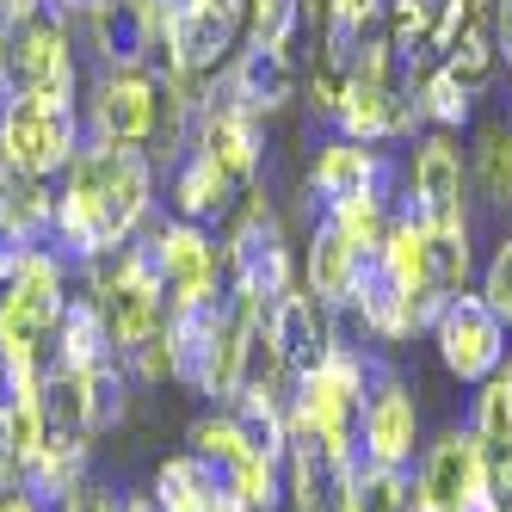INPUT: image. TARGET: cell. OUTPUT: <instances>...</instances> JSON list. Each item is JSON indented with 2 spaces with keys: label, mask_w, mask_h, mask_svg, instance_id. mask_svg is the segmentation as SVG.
<instances>
[{
  "label": "cell",
  "mask_w": 512,
  "mask_h": 512,
  "mask_svg": "<svg viewBox=\"0 0 512 512\" xmlns=\"http://www.w3.org/2000/svg\"><path fill=\"white\" fill-rule=\"evenodd\" d=\"M371 192H389V161L371 149V142L340 136V142H327V149L315 155L309 198H321V210L327 204H346V198H371Z\"/></svg>",
  "instance_id": "obj_13"
},
{
  "label": "cell",
  "mask_w": 512,
  "mask_h": 512,
  "mask_svg": "<svg viewBox=\"0 0 512 512\" xmlns=\"http://www.w3.org/2000/svg\"><path fill=\"white\" fill-rule=\"evenodd\" d=\"M229 105H241L247 118H272L297 99V56L290 50H253L241 44L229 62H223V81H216Z\"/></svg>",
  "instance_id": "obj_11"
},
{
  "label": "cell",
  "mask_w": 512,
  "mask_h": 512,
  "mask_svg": "<svg viewBox=\"0 0 512 512\" xmlns=\"http://www.w3.org/2000/svg\"><path fill=\"white\" fill-rule=\"evenodd\" d=\"M13 7H19V0H0V19H7V13H13Z\"/></svg>",
  "instance_id": "obj_23"
},
{
  "label": "cell",
  "mask_w": 512,
  "mask_h": 512,
  "mask_svg": "<svg viewBox=\"0 0 512 512\" xmlns=\"http://www.w3.org/2000/svg\"><path fill=\"white\" fill-rule=\"evenodd\" d=\"M223 272H229L235 297L260 303V309L290 290V247H284V223H278V210L266 204V192H247V210L229 223Z\"/></svg>",
  "instance_id": "obj_4"
},
{
  "label": "cell",
  "mask_w": 512,
  "mask_h": 512,
  "mask_svg": "<svg viewBox=\"0 0 512 512\" xmlns=\"http://www.w3.org/2000/svg\"><path fill=\"white\" fill-rule=\"evenodd\" d=\"M0 512H44V500L31 488H7V494H0Z\"/></svg>",
  "instance_id": "obj_22"
},
{
  "label": "cell",
  "mask_w": 512,
  "mask_h": 512,
  "mask_svg": "<svg viewBox=\"0 0 512 512\" xmlns=\"http://www.w3.org/2000/svg\"><path fill=\"white\" fill-rule=\"evenodd\" d=\"M482 297L500 321H512V235L494 247V260H488V284H482Z\"/></svg>",
  "instance_id": "obj_19"
},
{
  "label": "cell",
  "mask_w": 512,
  "mask_h": 512,
  "mask_svg": "<svg viewBox=\"0 0 512 512\" xmlns=\"http://www.w3.org/2000/svg\"><path fill=\"white\" fill-rule=\"evenodd\" d=\"M155 198V161L130 149V142H93L68 161V186L56 192V235L50 247L62 260H99V253L124 247L142 223H149Z\"/></svg>",
  "instance_id": "obj_1"
},
{
  "label": "cell",
  "mask_w": 512,
  "mask_h": 512,
  "mask_svg": "<svg viewBox=\"0 0 512 512\" xmlns=\"http://www.w3.org/2000/svg\"><path fill=\"white\" fill-rule=\"evenodd\" d=\"M260 321H266V340H272V352L290 377L315 371V364L340 346L334 340V309H327L315 290H284V297H272L260 309Z\"/></svg>",
  "instance_id": "obj_8"
},
{
  "label": "cell",
  "mask_w": 512,
  "mask_h": 512,
  "mask_svg": "<svg viewBox=\"0 0 512 512\" xmlns=\"http://www.w3.org/2000/svg\"><path fill=\"white\" fill-rule=\"evenodd\" d=\"M420 451V408L408 383L395 371H377L371 395H364V438H358V457L364 463H383V469H408Z\"/></svg>",
  "instance_id": "obj_10"
},
{
  "label": "cell",
  "mask_w": 512,
  "mask_h": 512,
  "mask_svg": "<svg viewBox=\"0 0 512 512\" xmlns=\"http://www.w3.org/2000/svg\"><path fill=\"white\" fill-rule=\"evenodd\" d=\"M19 253H25V241H19L7 223H0V284H7V272L19 266Z\"/></svg>",
  "instance_id": "obj_21"
},
{
  "label": "cell",
  "mask_w": 512,
  "mask_h": 512,
  "mask_svg": "<svg viewBox=\"0 0 512 512\" xmlns=\"http://www.w3.org/2000/svg\"><path fill=\"white\" fill-rule=\"evenodd\" d=\"M488 494V463H482V438L475 432H438L432 451L420 463V488L414 500L426 512H469Z\"/></svg>",
  "instance_id": "obj_9"
},
{
  "label": "cell",
  "mask_w": 512,
  "mask_h": 512,
  "mask_svg": "<svg viewBox=\"0 0 512 512\" xmlns=\"http://www.w3.org/2000/svg\"><path fill=\"white\" fill-rule=\"evenodd\" d=\"M62 512H124V494H112V488H93V482H81L75 494L62 500Z\"/></svg>",
  "instance_id": "obj_20"
},
{
  "label": "cell",
  "mask_w": 512,
  "mask_h": 512,
  "mask_svg": "<svg viewBox=\"0 0 512 512\" xmlns=\"http://www.w3.org/2000/svg\"><path fill=\"white\" fill-rule=\"evenodd\" d=\"M475 179H482L488 204H512V130L494 124L475 142Z\"/></svg>",
  "instance_id": "obj_18"
},
{
  "label": "cell",
  "mask_w": 512,
  "mask_h": 512,
  "mask_svg": "<svg viewBox=\"0 0 512 512\" xmlns=\"http://www.w3.org/2000/svg\"><path fill=\"white\" fill-rule=\"evenodd\" d=\"M408 216H420L426 229H463V155L451 149V136H426L414 173H408Z\"/></svg>",
  "instance_id": "obj_12"
},
{
  "label": "cell",
  "mask_w": 512,
  "mask_h": 512,
  "mask_svg": "<svg viewBox=\"0 0 512 512\" xmlns=\"http://www.w3.org/2000/svg\"><path fill=\"white\" fill-rule=\"evenodd\" d=\"M241 192V179L223 173L204 149H186L173 161V216H186V223H216V216H229Z\"/></svg>",
  "instance_id": "obj_16"
},
{
  "label": "cell",
  "mask_w": 512,
  "mask_h": 512,
  "mask_svg": "<svg viewBox=\"0 0 512 512\" xmlns=\"http://www.w3.org/2000/svg\"><path fill=\"white\" fill-rule=\"evenodd\" d=\"M0 75L13 93L75 99V13L62 0H19L0 19Z\"/></svg>",
  "instance_id": "obj_2"
},
{
  "label": "cell",
  "mask_w": 512,
  "mask_h": 512,
  "mask_svg": "<svg viewBox=\"0 0 512 512\" xmlns=\"http://www.w3.org/2000/svg\"><path fill=\"white\" fill-rule=\"evenodd\" d=\"M364 260H371V253L352 247L334 216H321L315 235H309V290H315L327 309H346V303H352V284H358V272H364Z\"/></svg>",
  "instance_id": "obj_15"
},
{
  "label": "cell",
  "mask_w": 512,
  "mask_h": 512,
  "mask_svg": "<svg viewBox=\"0 0 512 512\" xmlns=\"http://www.w3.org/2000/svg\"><path fill=\"white\" fill-rule=\"evenodd\" d=\"M161 99H167V75H155V68H99L87 99V136L149 149L161 130Z\"/></svg>",
  "instance_id": "obj_5"
},
{
  "label": "cell",
  "mask_w": 512,
  "mask_h": 512,
  "mask_svg": "<svg viewBox=\"0 0 512 512\" xmlns=\"http://www.w3.org/2000/svg\"><path fill=\"white\" fill-rule=\"evenodd\" d=\"M87 149V130H81V112L75 99L62 93H13L7 112H0V186L13 179H56L68 173Z\"/></svg>",
  "instance_id": "obj_3"
},
{
  "label": "cell",
  "mask_w": 512,
  "mask_h": 512,
  "mask_svg": "<svg viewBox=\"0 0 512 512\" xmlns=\"http://www.w3.org/2000/svg\"><path fill=\"white\" fill-rule=\"evenodd\" d=\"M155 260H161V290H167V315L173 309H192V303H210L223 297V247L210 241L204 223H186V216H173V223L155 229Z\"/></svg>",
  "instance_id": "obj_6"
},
{
  "label": "cell",
  "mask_w": 512,
  "mask_h": 512,
  "mask_svg": "<svg viewBox=\"0 0 512 512\" xmlns=\"http://www.w3.org/2000/svg\"><path fill=\"white\" fill-rule=\"evenodd\" d=\"M500 327H506V321L488 309V297H469V290H463V297H451L445 309H438V321H432L445 371H451V377H463V383L494 377V371H500V358H506Z\"/></svg>",
  "instance_id": "obj_7"
},
{
  "label": "cell",
  "mask_w": 512,
  "mask_h": 512,
  "mask_svg": "<svg viewBox=\"0 0 512 512\" xmlns=\"http://www.w3.org/2000/svg\"><path fill=\"white\" fill-rule=\"evenodd\" d=\"M192 149H204L223 173H235L241 186L253 173H260V118H247L241 105H229L223 93H210L204 99V118H198V130H192Z\"/></svg>",
  "instance_id": "obj_14"
},
{
  "label": "cell",
  "mask_w": 512,
  "mask_h": 512,
  "mask_svg": "<svg viewBox=\"0 0 512 512\" xmlns=\"http://www.w3.org/2000/svg\"><path fill=\"white\" fill-rule=\"evenodd\" d=\"M155 506L161 512H216V469L198 451L167 457L155 475Z\"/></svg>",
  "instance_id": "obj_17"
}]
</instances>
